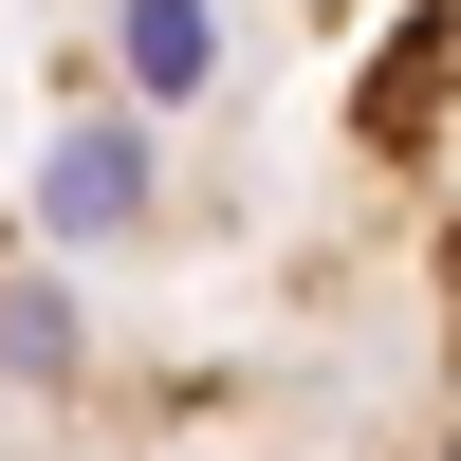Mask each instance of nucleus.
I'll return each instance as SVG.
<instances>
[{
  "instance_id": "1",
  "label": "nucleus",
  "mask_w": 461,
  "mask_h": 461,
  "mask_svg": "<svg viewBox=\"0 0 461 461\" xmlns=\"http://www.w3.org/2000/svg\"><path fill=\"white\" fill-rule=\"evenodd\" d=\"M240 461H461V0H406L332 93V258L258 369Z\"/></svg>"
}]
</instances>
